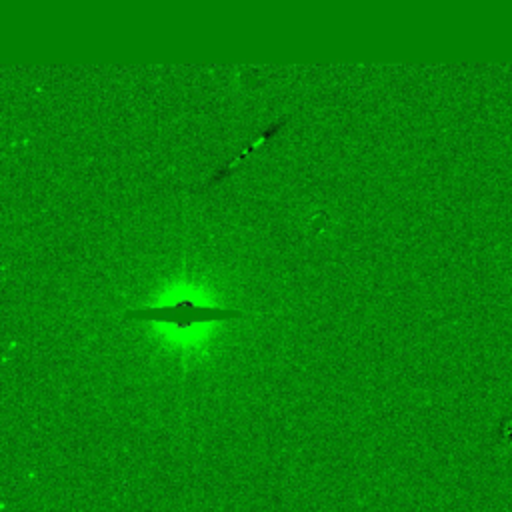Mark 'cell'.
<instances>
[{"label": "cell", "instance_id": "obj_1", "mask_svg": "<svg viewBox=\"0 0 512 512\" xmlns=\"http://www.w3.org/2000/svg\"><path fill=\"white\" fill-rule=\"evenodd\" d=\"M122 316L126 320H154L174 326H194L204 322H216V320H232L240 318V310L220 308V306H204L196 304L192 300H182L174 304H160V306H142V308H130L124 310Z\"/></svg>", "mask_w": 512, "mask_h": 512}]
</instances>
